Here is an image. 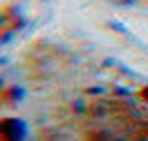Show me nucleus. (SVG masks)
<instances>
[{
	"label": "nucleus",
	"instance_id": "nucleus-1",
	"mask_svg": "<svg viewBox=\"0 0 148 141\" xmlns=\"http://www.w3.org/2000/svg\"><path fill=\"white\" fill-rule=\"evenodd\" d=\"M0 99H2V104H16L21 99V90L18 88H2L0 90Z\"/></svg>",
	"mask_w": 148,
	"mask_h": 141
},
{
	"label": "nucleus",
	"instance_id": "nucleus-2",
	"mask_svg": "<svg viewBox=\"0 0 148 141\" xmlns=\"http://www.w3.org/2000/svg\"><path fill=\"white\" fill-rule=\"evenodd\" d=\"M139 97H141V99H146V102H148V88H141V90H139Z\"/></svg>",
	"mask_w": 148,
	"mask_h": 141
},
{
	"label": "nucleus",
	"instance_id": "nucleus-3",
	"mask_svg": "<svg viewBox=\"0 0 148 141\" xmlns=\"http://www.w3.org/2000/svg\"><path fill=\"white\" fill-rule=\"evenodd\" d=\"M0 90H2V79H0Z\"/></svg>",
	"mask_w": 148,
	"mask_h": 141
}]
</instances>
